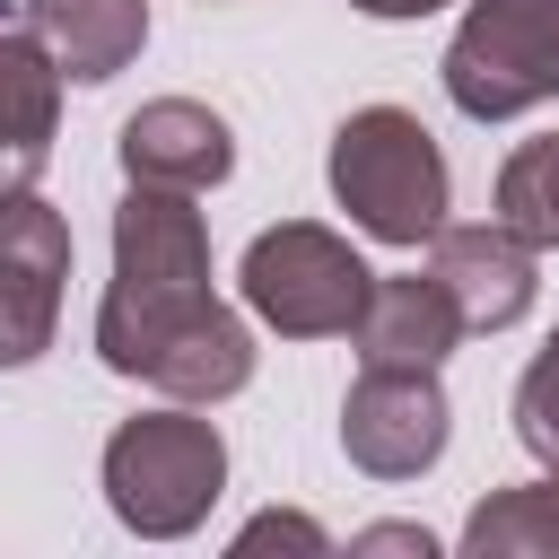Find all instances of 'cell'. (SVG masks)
<instances>
[{
  "label": "cell",
  "instance_id": "2e32d148",
  "mask_svg": "<svg viewBox=\"0 0 559 559\" xmlns=\"http://www.w3.org/2000/svg\"><path fill=\"white\" fill-rule=\"evenodd\" d=\"M236 550H245V559H253V550H306V559H323L332 533H323L314 515H297V507H262L253 524H236Z\"/></svg>",
  "mask_w": 559,
  "mask_h": 559
},
{
  "label": "cell",
  "instance_id": "ac0fdd59",
  "mask_svg": "<svg viewBox=\"0 0 559 559\" xmlns=\"http://www.w3.org/2000/svg\"><path fill=\"white\" fill-rule=\"evenodd\" d=\"M349 9H367V17H428V9H445V0H349Z\"/></svg>",
  "mask_w": 559,
  "mask_h": 559
},
{
  "label": "cell",
  "instance_id": "9a60e30c",
  "mask_svg": "<svg viewBox=\"0 0 559 559\" xmlns=\"http://www.w3.org/2000/svg\"><path fill=\"white\" fill-rule=\"evenodd\" d=\"M515 437L533 463H559V332L533 349V367L515 376Z\"/></svg>",
  "mask_w": 559,
  "mask_h": 559
},
{
  "label": "cell",
  "instance_id": "3957f363",
  "mask_svg": "<svg viewBox=\"0 0 559 559\" xmlns=\"http://www.w3.org/2000/svg\"><path fill=\"white\" fill-rule=\"evenodd\" d=\"M323 175H332V201L349 210V227H367L376 245H428L445 227V201H454L445 148L402 105H358L332 131Z\"/></svg>",
  "mask_w": 559,
  "mask_h": 559
},
{
  "label": "cell",
  "instance_id": "30bf717a",
  "mask_svg": "<svg viewBox=\"0 0 559 559\" xmlns=\"http://www.w3.org/2000/svg\"><path fill=\"white\" fill-rule=\"evenodd\" d=\"M463 306L437 271H402V280H376L367 314H358V367H445L454 341H463Z\"/></svg>",
  "mask_w": 559,
  "mask_h": 559
},
{
  "label": "cell",
  "instance_id": "7c38bea8",
  "mask_svg": "<svg viewBox=\"0 0 559 559\" xmlns=\"http://www.w3.org/2000/svg\"><path fill=\"white\" fill-rule=\"evenodd\" d=\"M61 61H52V44L17 17L9 35H0V105H9V192H35V175H44V157H52V122H61Z\"/></svg>",
  "mask_w": 559,
  "mask_h": 559
},
{
  "label": "cell",
  "instance_id": "9c48e42d",
  "mask_svg": "<svg viewBox=\"0 0 559 559\" xmlns=\"http://www.w3.org/2000/svg\"><path fill=\"white\" fill-rule=\"evenodd\" d=\"M122 175L131 183H175V192H218L236 175V131L201 96H148L122 122Z\"/></svg>",
  "mask_w": 559,
  "mask_h": 559
},
{
  "label": "cell",
  "instance_id": "4fadbf2b",
  "mask_svg": "<svg viewBox=\"0 0 559 559\" xmlns=\"http://www.w3.org/2000/svg\"><path fill=\"white\" fill-rule=\"evenodd\" d=\"M463 550L472 559H559V463H542V480H524V489H489L463 515Z\"/></svg>",
  "mask_w": 559,
  "mask_h": 559
},
{
  "label": "cell",
  "instance_id": "8992f818",
  "mask_svg": "<svg viewBox=\"0 0 559 559\" xmlns=\"http://www.w3.org/2000/svg\"><path fill=\"white\" fill-rule=\"evenodd\" d=\"M445 437H454V402H445L437 367H358V384L341 402V454L367 480L437 472Z\"/></svg>",
  "mask_w": 559,
  "mask_h": 559
},
{
  "label": "cell",
  "instance_id": "6da1fadb",
  "mask_svg": "<svg viewBox=\"0 0 559 559\" xmlns=\"http://www.w3.org/2000/svg\"><path fill=\"white\" fill-rule=\"evenodd\" d=\"M96 358L114 376H140L166 402H201V411L253 384V332H245V314L218 306L210 280H157V288L105 280Z\"/></svg>",
  "mask_w": 559,
  "mask_h": 559
},
{
  "label": "cell",
  "instance_id": "ba28073f",
  "mask_svg": "<svg viewBox=\"0 0 559 559\" xmlns=\"http://www.w3.org/2000/svg\"><path fill=\"white\" fill-rule=\"evenodd\" d=\"M428 271L454 288V306H463L472 332H507V323H524L533 297H542V245L515 236L507 218L437 227V236H428Z\"/></svg>",
  "mask_w": 559,
  "mask_h": 559
},
{
  "label": "cell",
  "instance_id": "277c9868",
  "mask_svg": "<svg viewBox=\"0 0 559 559\" xmlns=\"http://www.w3.org/2000/svg\"><path fill=\"white\" fill-rule=\"evenodd\" d=\"M236 288L280 341H332V332H358V314L376 297V271L323 218H280V227H262L245 245Z\"/></svg>",
  "mask_w": 559,
  "mask_h": 559
},
{
  "label": "cell",
  "instance_id": "e0dca14e",
  "mask_svg": "<svg viewBox=\"0 0 559 559\" xmlns=\"http://www.w3.org/2000/svg\"><path fill=\"white\" fill-rule=\"evenodd\" d=\"M349 550H419V559H437V533L428 524H367Z\"/></svg>",
  "mask_w": 559,
  "mask_h": 559
},
{
  "label": "cell",
  "instance_id": "7a4b0ae2",
  "mask_svg": "<svg viewBox=\"0 0 559 559\" xmlns=\"http://www.w3.org/2000/svg\"><path fill=\"white\" fill-rule=\"evenodd\" d=\"M96 480H105V507L122 533L183 542L210 524V507L227 489V437H218V419H201V402H166L105 437Z\"/></svg>",
  "mask_w": 559,
  "mask_h": 559
},
{
  "label": "cell",
  "instance_id": "5bb4252c",
  "mask_svg": "<svg viewBox=\"0 0 559 559\" xmlns=\"http://www.w3.org/2000/svg\"><path fill=\"white\" fill-rule=\"evenodd\" d=\"M498 218L515 236H533L542 253H559V131L550 140H524L498 166Z\"/></svg>",
  "mask_w": 559,
  "mask_h": 559
},
{
  "label": "cell",
  "instance_id": "5b68a950",
  "mask_svg": "<svg viewBox=\"0 0 559 559\" xmlns=\"http://www.w3.org/2000/svg\"><path fill=\"white\" fill-rule=\"evenodd\" d=\"M437 79L463 122H515L550 105L559 96V0H472Z\"/></svg>",
  "mask_w": 559,
  "mask_h": 559
},
{
  "label": "cell",
  "instance_id": "52a82bcc",
  "mask_svg": "<svg viewBox=\"0 0 559 559\" xmlns=\"http://www.w3.org/2000/svg\"><path fill=\"white\" fill-rule=\"evenodd\" d=\"M70 288V218L35 192L0 201V358L35 367L52 349V314Z\"/></svg>",
  "mask_w": 559,
  "mask_h": 559
},
{
  "label": "cell",
  "instance_id": "8fae6325",
  "mask_svg": "<svg viewBox=\"0 0 559 559\" xmlns=\"http://www.w3.org/2000/svg\"><path fill=\"white\" fill-rule=\"evenodd\" d=\"M17 17L52 44V61L79 87H105L148 44V0H17Z\"/></svg>",
  "mask_w": 559,
  "mask_h": 559
}]
</instances>
